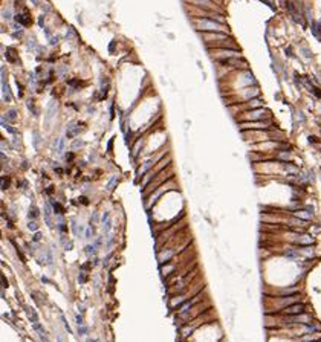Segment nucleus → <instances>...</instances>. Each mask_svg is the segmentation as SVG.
<instances>
[{"instance_id": "6", "label": "nucleus", "mask_w": 321, "mask_h": 342, "mask_svg": "<svg viewBox=\"0 0 321 342\" xmlns=\"http://www.w3.org/2000/svg\"><path fill=\"white\" fill-rule=\"evenodd\" d=\"M15 20L19 22L20 25H23V26H31L32 25V19H31V15H29L28 11H25L22 14H17L15 15Z\"/></svg>"}, {"instance_id": "36", "label": "nucleus", "mask_w": 321, "mask_h": 342, "mask_svg": "<svg viewBox=\"0 0 321 342\" xmlns=\"http://www.w3.org/2000/svg\"><path fill=\"white\" fill-rule=\"evenodd\" d=\"M5 128L9 131V133H12V134H17V128H14V127H11V125H5Z\"/></svg>"}, {"instance_id": "49", "label": "nucleus", "mask_w": 321, "mask_h": 342, "mask_svg": "<svg viewBox=\"0 0 321 342\" xmlns=\"http://www.w3.org/2000/svg\"><path fill=\"white\" fill-rule=\"evenodd\" d=\"M77 322L78 324H83V318L81 316H77Z\"/></svg>"}, {"instance_id": "51", "label": "nucleus", "mask_w": 321, "mask_h": 342, "mask_svg": "<svg viewBox=\"0 0 321 342\" xmlns=\"http://www.w3.org/2000/svg\"><path fill=\"white\" fill-rule=\"evenodd\" d=\"M31 2H32L34 5H38V2H40V0H31Z\"/></svg>"}, {"instance_id": "14", "label": "nucleus", "mask_w": 321, "mask_h": 342, "mask_svg": "<svg viewBox=\"0 0 321 342\" xmlns=\"http://www.w3.org/2000/svg\"><path fill=\"white\" fill-rule=\"evenodd\" d=\"M191 2L203 8H213V0H191Z\"/></svg>"}, {"instance_id": "10", "label": "nucleus", "mask_w": 321, "mask_h": 342, "mask_svg": "<svg viewBox=\"0 0 321 342\" xmlns=\"http://www.w3.org/2000/svg\"><path fill=\"white\" fill-rule=\"evenodd\" d=\"M64 148H66V141L63 138H58L55 141V150H57V153H58V154H61V153L64 151Z\"/></svg>"}, {"instance_id": "45", "label": "nucleus", "mask_w": 321, "mask_h": 342, "mask_svg": "<svg viewBox=\"0 0 321 342\" xmlns=\"http://www.w3.org/2000/svg\"><path fill=\"white\" fill-rule=\"evenodd\" d=\"M303 52H304V55H306V57H309V58L312 57V53H310V52H309L307 49H303Z\"/></svg>"}, {"instance_id": "9", "label": "nucleus", "mask_w": 321, "mask_h": 342, "mask_svg": "<svg viewBox=\"0 0 321 342\" xmlns=\"http://www.w3.org/2000/svg\"><path fill=\"white\" fill-rule=\"evenodd\" d=\"M269 122H263V121H257V122H252V124H245L242 125V128H266Z\"/></svg>"}, {"instance_id": "15", "label": "nucleus", "mask_w": 321, "mask_h": 342, "mask_svg": "<svg viewBox=\"0 0 321 342\" xmlns=\"http://www.w3.org/2000/svg\"><path fill=\"white\" fill-rule=\"evenodd\" d=\"M284 255H286L288 258H298L300 257V250H297V249H288L286 252H284Z\"/></svg>"}, {"instance_id": "8", "label": "nucleus", "mask_w": 321, "mask_h": 342, "mask_svg": "<svg viewBox=\"0 0 321 342\" xmlns=\"http://www.w3.org/2000/svg\"><path fill=\"white\" fill-rule=\"evenodd\" d=\"M6 58L9 63H19V55H17V51L14 48H8L6 49Z\"/></svg>"}, {"instance_id": "43", "label": "nucleus", "mask_w": 321, "mask_h": 342, "mask_svg": "<svg viewBox=\"0 0 321 342\" xmlns=\"http://www.w3.org/2000/svg\"><path fill=\"white\" fill-rule=\"evenodd\" d=\"M40 238H41V234H40V232H37V234L34 235V240H35V241H38Z\"/></svg>"}, {"instance_id": "27", "label": "nucleus", "mask_w": 321, "mask_h": 342, "mask_svg": "<svg viewBox=\"0 0 321 342\" xmlns=\"http://www.w3.org/2000/svg\"><path fill=\"white\" fill-rule=\"evenodd\" d=\"M52 205H54V211H55L57 214H61V212H64L63 206H61L60 203H57V202H52Z\"/></svg>"}, {"instance_id": "19", "label": "nucleus", "mask_w": 321, "mask_h": 342, "mask_svg": "<svg viewBox=\"0 0 321 342\" xmlns=\"http://www.w3.org/2000/svg\"><path fill=\"white\" fill-rule=\"evenodd\" d=\"M72 229H74V232H75V235L83 237V228H80V226H78L77 220H72Z\"/></svg>"}, {"instance_id": "35", "label": "nucleus", "mask_w": 321, "mask_h": 342, "mask_svg": "<svg viewBox=\"0 0 321 342\" xmlns=\"http://www.w3.org/2000/svg\"><path fill=\"white\" fill-rule=\"evenodd\" d=\"M78 280H80V283H86V281H87V275H86L84 272H83V273H80Z\"/></svg>"}, {"instance_id": "41", "label": "nucleus", "mask_w": 321, "mask_h": 342, "mask_svg": "<svg viewBox=\"0 0 321 342\" xmlns=\"http://www.w3.org/2000/svg\"><path fill=\"white\" fill-rule=\"evenodd\" d=\"M139 145H141V141H138V144L135 145V148H133V154H136V153H138V150H139Z\"/></svg>"}, {"instance_id": "31", "label": "nucleus", "mask_w": 321, "mask_h": 342, "mask_svg": "<svg viewBox=\"0 0 321 342\" xmlns=\"http://www.w3.org/2000/svg\"><path fill=\"white\" fill-rule=\"evenodd\" d=\"M96 250H98V247H96V246H93V245L86 246V252H87V254H96Z\"/></svg>"}, {"instance_id": "42", "label": "nucleus", "mask_w": 321, "mask_h": 342, "mask_svg": "<svg viewBox=\"0 0 321 342\" xmlns=\"http://www.w3.org/2000/svg\"><path fill=\"white\" fill-rule=\"evenodd\" d=\"M86 237H87V238H90V237H92V229H90V228H87V229H86Z\"/></svg>"}, {"instance_id": "39", "label": "nucleus", "mask_w": 321, "mask_h": 342, "mask_svg": "<svg viewBox=\"0 0 321 342\" xmlns=\"http://www.w3.org/2000/svg\"><path fill=\"white\" fill-rule=\"evenodd\" d=\"M81 145H83V141H75V142L72 144V147H74L75 150H77V148H80Z\"/></svg>"}, {"instance_id": "40", "label": "nucleus", "mask_w": 321, "mask_h": 342, "mask_svg": "<svg viewBox=\"0 0 321 342\" xmlns=\"http://www.w3.org/2000/svg\"><path fill=\"white\" fill-rule=\"evenodd\" d=\"M301 254H304V255H312V249H301Z\"/></svg>"}, {"instance_id": "28", "label": "nucleus", "mask_w": 321, "mask_h": 342, "mask_svg": "<svg viewBox=\"0 0 321 342\" xmlns=\"http://www.w3.org/2000/svg\"><path fill=\"white\" fill-rule=\"evenodd\" d=\"M87 333H89V328L80 324V327H78V335H80V336H86Z\"/></svg>"}, {"instance_id": "2", "label": "nucleus", "mask_w": 321, "mask_h": 342, "mask_svg": "<svg viewBox=\"0 0 321 342\" xmlns=\"http://www.w3.org/2000/svg\"><path fill=\"white\" fill-rule=\"evenodd\" d=\"M271 113L268 112L266 109H255L252 112H248L246 113V118L248 119H255V121H263L265 118H269Z\"/></svg>"}, {"instance_id": "12", "label": "nucleus", "mask_w": 321, "mask_h": 342, "mask_svg": "<svg viewBox=\"0 0 321 342\" xmlns=\"http://www.w3.org/2000/svg\"><path fill=\"white\" fill-rule=\"evenodd\" d=\"M298 243H300V245H303V246H312V245H314V238H312L310 235H301L298 238Z\"/></svg>"}, {"instance_id": "16", "label": "nucleus", "mask_w": 321, "mask_h": 342, "mask_svg": "<svg viewBox=\"0 0 321 342\" xmlns=\"http://www.w3.org/2000/svg\"><path fill=\"white\" fill-rule=\"evenodd\" d=\"M304 330L307 333H315V331H320V327L315 325V324H312V321H310V322H307L306 325H304Z\"/></svg>"}, {"instance_id": "25", "label": "nucleus", "mask_w": 321, "mask_h": 342, "mask_svg": "<svg viewBox=\"0 0 321 342\" xmlns=\"http://www.w3.org/2000/svg\"><path fill=\"white\" fill-rule=\"evenodd\" d=\"M38 214H40V211H38V208H37V206H32V208H31V211H29V217L31 219H37L38 217Z\"/></svg>"}, {"instance_id": "3", "label": "nucleus", "mask_w": 321, "mask_h": 342, "mask_svg": "<svg viewBox=\"0 0 321 342\" xmlns=\"http://www.w3.org/2000/svg\"><path fill=\"white\" fill-rule=\"evenodd\" d=\"M304 312V304H301V302H294V304H291V305H288V307H284L283 309V313L284 315H300V313H303Z\"/></svg>"}, {"instance_id": "23", "label": "nucleus", "mask_w": 321, "mask_h": 342, "mask_svg": "<svg viewBox=\"0 0 321 342\" xmlns=\"http://www.w3.org/2000/svg\"><path fill=\"white\" fill-rule=\"evenodd\" d=\"M28 315H29V321L31 322H38V315L35 310H29L28 309Z\"/></svg>"}, {"instance_id": "48", "label": "nucleus", "mask_w": 321, "mask_h": 342, "mask_svg": "<svg viewBox=\"0 0 321 342\" xmlns=\"http://www.w3.org/2000/svg\"><path fill=\"white\" fill-rule=\"evenodd\" d=\"M113 48H115V41H112V43H110V46H109V51H110V52H113Z\"/></svg>"}, {"instance_id": "32", "label": "nucleus", "mask_w": 321, "mask_h": 342, "mask_svg": "<svg viewBox=\"0 0 321 342\" xmlns=\"http://www.w3.org/2000/svg\"><path fill=\"white\" fill-rule=\"evenodd\" d=\"M60 240H61V241L64 243V249H66V250H69V249H72V241H67V240H66L64 237H61Z\"/></svg>"}, {"instance_id": "20", "label": "nucleus", "mask_w": 321, "mask_h": 342, "mask_svg": "<svg viewBox=\"0 0 321 342\" xmlns=\"http://www.w3.org/2000/svg\"><path fill=\"white\" fill-rule=\"evenodd\" d=\"M153 162H155V160H147L145 164H144V165L141 167V170H139V176H142V174H145V173H147V170H148V168H150L151 165H153Z\"/></svg>"}, {"instance_id": "30", "label": "nucleus", "mask_w": 321, "mask_h": 342, "mask_svg": "<svg viewBox=\"0 0 321 342\" xmlns=\"http://www.w3.org/2000/svg\"><path fill=\"white\" fill-rule=\"evenodd\" d=\"M28 228H29L31 231H37V229H38V223L34 222V219H31V222L28 223Z\"/></svg>"}, {"instance_id": "26", "label": "nucleus", "mask_w": 321, "mask_h": 342, "mask_svg": "<svg viewBox=\"0 0 321 342\" xmlns=\"http://www.w3.org/2000/svg\"><path fill=\"white\" fill-rule=\"evenodd\" d=\"M277 157L280 159V160H289V151H281V153H278L277 154Z\"/></svg>"}, {"instance_id": "46", "label": "nucleus", "mask_w": 321, "mask_h": 342, "mask_svg": "<svg viewBox=\"0 0 321 342\" xmlns=\"http://www.w3.org/2000/svg\"><path fill=\"white\" fill-rule=\"evenodd\" d=\"M90 222H98V214H96V212L92 215V220H90Z\"/></svg>"}, {"instance_id": "24", "label": "nucleus", "mask_w": 321, "mask_h": 342, "mask_svg": "<svg viewBox=\"0 0 321 342\" xmlns=\"http://www.w3.org/2000/svg\"><path fill=\"white\" fill-rule=\"evenodd\" d=\"M8 121H11V122H15V119H17V112L14 110V109H11V110H8Z\"/></svg>"}, {"instance_id": "21", "label": "nucleus", "mask_w": 321, "mask_h": 342, "mask_svg": "<svg viewBox=\"0 0 321 342\" xmlns=\"http://www.w3.org/2000/svg\"><path fill=\"white\" fill-rule=\"evenodd\" d=\"M32 328L35 330L38 333V335H44L46 333V330H44V327L41 325V324H38V322H32Z\"/></svg>"}, {"instance_id": "34", "label": "nucleus", "mask_w": 321, "mask_h": 342, "mask_svg": "<svg viewBox=\"0 0 321 342\" xmlns=\"http://www.w3.org/2000/svg\"><path fill=\"white\" fill-rule=\"evenodd\" d=\"M69 84L72 86V87H80V84H81V83H80L78 79H70V81H69Z\"/></svg>"}, {"instance_id": "11", "label": "nucleus", "mask_w": 321, "mask_h": 342, "mask_svg": "<svg viewBox=\"0 0 321 342\" xmlns=\"http://www.w3.org/2000/svg\"><path fill=\"white\" fill-rule=\"evenodd\" d=\"M44 220L49 228H52V217H51V208L48 203H44Z\"/></svg>"}, {"instance_id": "44", "label": "nucleus", "mask_w": 321, "mask_h": 342, "mask_svg": "<svg viewBox=\"0 0 321 342\" xmlns=\"http://www.w3.org/2000/svg\"><path fill=\"white\" fill-rule=\"evenodd\" d=\"M306 211H307L309 214H312V215H314V212H315L314 209H312V206H306Z\"/></svg>"}, {"instance_id": "47", "label": "nucleus", "mask_w": 321, "mask_h": 342, "mask_svg": "<svg viewBox=\"0 0 321 342\" xmlns=\"http://www.w3.org/2000/svg\"><path fill=\"white\" fill-rule=\"evenodd\" d=\"M72 157H74L72 153H67V154H66V159H67V160H72Z\"/></svg>"}, {"instance_id": "18", "label": "nucleus", "mask_w": 321, "mask_h": 342, "mask_svg": "<svg viewBox=\"0 0 321 342\" xmlns=\"http://www.w3.org/2000/svg\"><path fill=\"white\" fill-rule=\"evenodd\" d=\"M283 167H284V170L289 171V173H292V174H297L298 171H300V168L297 165H292V164H284Z\"/></svg>"}, {"instance_id": "50", "label": "nucleus", "mask_w": 321, "mask_h": 342, "mask_svg": "<svg viewBox=\"0 0 321 342\" xmlns=\"http://www.w3.org/2000/svg\"><path fill=\"white\" fill-rule=\"evenodd\" d=\"M309 142H317V139H315V138H312V136H309Z\"/></svg>"}, {"instance_id": "33", "label": "nucleus", "mask_w": 321, "mask_h": 342, "mask_svg": "<svg viewBox=\"0 0 321 342\" xmlns=\"http://www.w3.org/2000/svg\"><path fill=\"white\" fill-rule=\"evenodd\" d=\"M58 231H60V234H66V232H67L66 224H64V223H58Z\"/></svg>"}, {"instance_id": "38", "label": "nucleus", "mask_w": 321, "mask_h": 342, "mask_svg": "<svg viewBox=\"0 0 321 342\" xmlns=\"http://www.w3.org/2000/svg\"><path fill=\"white\" fill-rule=\"evenodd\" d=\"M6 186H9V179L3 177V185H2V190H6Z\"/></svg>"}, {"instance_id": "37", "label": "nucleus", "mask_w": 321, "mask_h": 342, "mask_svg": "<svg viewBox=\"0 0 321 342\" xmlns=\"http://www.w3.org/2000/svg\"><path fill=\"white\" fill-rule=\"evenodd\" d=\"M101 245H103V237H98V238H96V241H95V246H96L98 249H100V247H101Z\"/></svg>"}, {"instance_id": "17", "label": "nucleus", "mask_w": 321, "mask_h": 342, "mask_svg": "<svg viewBox=\"0 0 321 342\" xmlns=\"http://www.w3.org/2000/svg\"><path fill=\"white\" fill-rule=\"evenodd\" d=\"M116 182H118V177H116V176H112L110 180H109V183L106 185V190H107V191H112L113 188H115V185H116Z\"/></svg>"}, {"instance_id": "7", "label": "nucleus", "mask_w": 321, "mask_h": 342, "mask_svg": "<svg viewBox=\"0 0 321 342\" xmlns=\"http://www.w3.org/2000/svg\"><path fill=\"white\" fill-rule=\"evenodd\" d=\"M288 9H289V12H291V17L294 20H295L298 25H303V17L300 15V12L297 11V8L292 5V2H288Z\"/></svg>"}, {"instance_id": "13", "label": "nucleus", "mask_w": 321, "mask_h": 342, "mask_svg": "<svg viewBox=\"0 0 321 342\" xmlns=\"http://www.w3.org/2000/svg\"><path fill=\"white\" fill-rule=\"evenodd\" d=\"M310 29H312V34L315 35L317 38H321V25L317 23V22H312V26H310Z\"/></svg>"}, {"instance_id": "5", "label": "nucleus", "mask_w": 321, "mask_h": 342, "mask_svg": "<svg viewBox=\"0 0 321 342\" xmlns=\"http://www.w3.org/2000/svg\"><path fill=\"white\" fill-rule=\"evenodd\" d=\"M57 115V101L55 100H52L49 104H48V109H46V116H44V121H46V124L49 125L51 121L54 119V116Z\"/></svg>"}, {"instance_id": "22", "label": "nucleus", "mask_w": 321, "mask_h": 342, "mask_svg": "<svg viewBox=\"0 0 321 342\" xmlns=\"http://www.w3.org/2000/svg\"><path fill=\"white\" fill-rule=\"evenodd\" d=\"M295 215H297L298 219H304V220H309V219L312 217V214H309L307 211H297Z\"/></svg>"}, {"instance_id": "29", "label": "nucleus", "mask_w": 321, "mask_h": 342, "mask_svg": "<svg viewBox=\"0 0 321 342\" xmlns=\"http://www.w3.org/2000/svg\"><path fill=\"white\" fill-rule=\"evenodd\" d=\"M32 139H34V147L38 148L40 147V134L38 133H34L32 134Z\"/></svg>"}, {"instance_id": "4", "label": "nucleus", "mask_w": 321, "mask_h": 342, "mask_svg": "<svg viewBox=\"0 0 321 342\" xmlns=\"http://www.w3.org/2000/svg\"><path fill=\"white\" fill-rule=\"evenodd\" d=\"M84 127V125H81V124H77V122H74V121H70L69 124H67V127H66V134H67V138H75L77 134L81 131V128Z\"/></svg>"}, {"instance_id": "1", "label": "nucleus", "mask_w": 321, "mask_h": 342, "mask_svg": "<svg viewBox=\"0 0 321 342\" xmlns=\"http://www.w3.org/2000/svg\"><path fill=\"white\" fill-rule=\"evenodd\" d=\"M194 25H196V29L203 31V32H222L223 31L222 23L214 19H196Z\"/></svg>"}]
</instances>
